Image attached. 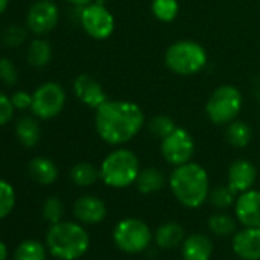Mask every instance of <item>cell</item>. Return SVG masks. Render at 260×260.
<instances>
[{"label": "cell", "instance_id": "cell-14", "mask_svg": "<svg viewBox=\"0 0 260 260\" xmlns=\"http://www.w3.org/2000/svg\"><path fill=\"white\" fill-rule=\"evenodd\" d=\"M233 249L243 260H260V228L245 226L236 233Z\"/></svg>", "mask_w": 260, "mask_h": 260}, {"label": "cell", "instance_id": "cell-17", "mask_svg": "<svg viewBox=\"0 0 260 260\" xmlns=\"http://www.w3.org/2000/svg\"><path fill=\"white\" fill-rule=\"evenodd\" d=\"M213 242L205 234H191L182 243L184 260H210Z\"/></svg>", "mask_w": 260, "mask_h": 260}, {"label": "cell", "instance_id": "cell-12", "mask_svg": "<svg viewBox=\"0 0 260 260\" xmlns=\"http://www.w3.org/2000/svg\"><path fill=\"white\" fill-rule=\"evenodd\" d=\"M236 217L243 226L260 228V191L246 190L236 201Z\"/></svg>", "mask_w": 260, "mask_h": 260}, {"label": "cell", "instance_id": "cell-6", "mask_svg": "<svg viewBox=\"0 0 260 260\" xmlns=\"http://www.w3.org/2000/svg\"><path fill=\"white\" fill-rule=\"evenodd\" d=\"M242 106L243 98L240 90L231 84H223L214 89V92L210 95L205 104V112L211 122L222 125L234 121L240 113Z\"/></svg>", "mask_w": 260, "mask_h": 260}, {"label": "cell", "instance_id": "cell-33", "mask_svg": "<svg viewBox=\"0 0 260 260\" xmlns=\"http://www.w3.org/2000/svg\"><path fill=\"white\" fill-rule=\"evenodd\" d=\"M0 80H2V83L7 86H16L19 81L17 68L7 57H0Z\"/></svg>", "mask_w": 260, "mask_h": 260}, {"label": "cell", "instance_id": "cell-23", "mask_svg": "<svg viewBox=\"0 0 260 260\" xmlns=\"http://www.w3.org/2000/svg\"><path fill=\"white\" fill-rule=\"evenodd\" d=\"M225 138H226L230 146L237 147V149H243L251 141V128L246 122L234 119L226 125Z\"/></svg>", "mask_w": 260, "mask_h": 260}, {"label": "cell", "instance_id": "cell-32", "mask_svg": "<svg viewBox=\"0 0 260 260\" xmlns=\"http://www.w3.org/2000/svg\"><path fill=\"white\" fill-rule=\"evenodd\" d=\"M25 40H26V31L20 25H10L2 36V42L8 48H17L22 43H25Z\"/></svg>", "mask_w": 260, "mask_h": 260}, {"label": "cell", "instance_id": "cell-10", "mask_svg": "<svg viewBox=\"0 0 260 260\" xmlns=\"http://www.w3.org/2000/svg\"><path fill=\"white\" fill-rule=\"evenodd\" d=\"M161 153L164 159L175 167L190 162L194 155V140L188 130L176 127L161 140Z\"/></svg>", "mask_w": 260, "mask_h": 260}, {"label": "cell", "instance_id": "cell-37", "mask_svg": "<svg viewBox=\"0 0 260 260\" xmlns=\"http://www.w3.org/2000/svg\"><path fill=\"white\" fill-rule=\"evenodd\" d=\"M7 257H8V248L2 240H0V260H7Z\"/></svg>", "mask_w": 260, "mask_h": 260}, {"label": "cell", "instance_id": "cell-24", "mask_svg": "<svg viewBox=\"0 0 260 260\" xmlns=\"http://www.w3.org/2000/svg\"><path fill=\"white\" fill-rule=\"evenodd\" d=\"M100 178V170L90 162H78L71 170V179L78 187H89Z\"/></svg>", "mask_w": 260, "mask_h": 260}, {"label": "cell", "instance_id": "cell-30", "mask_svg": "<svg viewBox=\"0 0 260 260\" xmlns=\"http://www.w3.org/2000/svg\"><path fill=\"white\" fill-rule=\"evenodd\" d=\"M64 214V205L61 202V199H58L57 196H51L45 201L43 205V217L49 222V223H58L61 222V217Z\"/></svg>", "mask_w": 260, "mask_h": 260}, {"label": "cell", "instance_id": "cell-1", "mask_svg": "<svg viewBox=\"0 0 260 260\" xmlns=\"http://www.w3.org/2000/svg\"><path fill=\"white\" fill-rule=\"evenodd\" d=\"M144 122L143 109L132 101L107 100L95 109L96 134L110 146H121L134 140L141 132Z\"/></svg>", "mask_w": 260, "mask_h": 260}, {"label": "cell", "instance_id": "cell-25", "mask_svg": "<svg viewBox=\"0 0 260 260\" xmlns=\"http://www.w3.org/2000/svg\"><path fill=\"white\" fill-rule=\"evenodd\" d=\"M14 260H46V248L39 240H23L14 252Z\"/></svg>", "mask_w": 260, "mask_h": 260}, {"label": "cell", "instance_id": "cell-2", "mask_svg": "<svg viewBox=\"0 0 260 260\" xmlns=\"http://www.w3.org/2000/svg\"><path fill=\"white\" fill-rule=\"evenodd\" d=\"M169 184L175 198L187 208L201 207L210 194V181L205 169L191 161L178 166L172 172Z\"/></svg>", "mask_w": 260, "mask_h": 260}, {"label": "cell", "instance_id": "cell-9", "mask_svg": "<svg viewBox=\"0 0 260 260\" xmlns=\"http://www.w3.org/2000/svg\"><path fill=\"white\" fill-rule=\"evenodd\" d=\"M80 23L86 34L95 40L109 39L115 29V19L101 2H92L83 7L80 13Z\"/></svg>", "mask_w": 260, "mask_h": 260}, {"label": "cell", "instance_id": "cell-27", "mask_svg": "<svg viewBox=\"0 0 260 260\" xmlns=\"http://www.w3.org/2000/svg\"><path fill=\"white\" fill-rule=\"evenodd\" d=\"M208 226L217 236H228L236 230V222L226 213H216L208 219Z\"/></svg>", "mask_w": 260, "mask_h": 260}, {"label": "cell", "instance_id": "cell-35", "mask_svg": "<svg viewBox=\"0 0 260 260\" xmlns=\"http://www.w3.org/2000/svg\"><path fill=\"white\" fill-rule=\"evenodd\" d=\"M11 101H13L14 109L26 110V109H31V106H32V95H29V93L25 92V90H17V92L11 96Z\"/></svg>", "mask_w": 260, "mask_h": 260}, {"label": "cell", "instance_id": "cell-15", "mask_svg": "<svg viewBox=\"0 0 260 260\" xmlns=\"http://www.w3.org/2000/svg\"><path fill=\"white\" fill-rule=\"evenodd\" d=\"M257 178L255 167L246 159L234 161L228 169V185L236 193H243L251 190Z\"/></svg>", "mask_w": 260, "mask_h": 260}, {"label": "cell", "instance_id": "cell-13", "mask_svg": "<svg viewBox=\"0 0 260 260\" xmlns=\"http://www.w3.org/2000/svg\"><path fill=\"white\" fill-rule=\"evenodd\" d=\"M74 92L77 98L90 109H98L107 101V95L100 81H96L92 75L87 74H81L75 78Z\"/></svg>", "mask_w": 260, "mask_h": 260}, {"label": "cell", "instance_id": "cell-3", "mask_svg": "<svg viewBox=\"0 0 260 260\" xmlns=\"http://www.w3.org/2000/svg\"><path fill=\"white\" fill-rule=\"evenodd\" d=\"M49 252L60 260H77L89 249L87 231L74 222L54 223L46 234Z\"/></svg>", "mask_w": 260, "mask_h": 260}, {"label": "cell", "instance_id": "cell-19", "mask_svg": "<svg viewBox=\"0 0 260 260\" xmlns=\"http://www.w3.org/2000/svg\"><path fill=\"white\" fill-rule=\"evenodd\" d=\"M16 137L22 146L31 149L39 144L42 137V128L36 118L32 116H22L16 124Z\"/></svg>", "mask_w": 260, "mask_h": 260}, {"label": "cell", "instance_id": "cell-31", "mask_svg": "<svg viewBox=\"0 0 260 260\" xmlns=\"http://www.w3.org/2000/svg\"><path fill=\"white\" fill-rule=\"evenodd\" d=\"M234 194L236 191L228 187H216L210 191L208 198L210 202L216 207V208H228L233 202H234Z\"/></svg>", "mask_w": 260, "mask_h": 260}, {"label": "cell", "instance_id": "cell-26", "mask_svg": "<svg viewBox=\"0 0 260 260\" xmlns=\"http://www.w3.org/2000/svg\"><path fill=\"white\" fill-rule=\"evenodd\" d=\"M152 13L159 22L170 23L178 17L179 4L178 0H152Z\"/></svg>", "mask_w": 260, "mask_h": 260}, {"label": "cell", "instance_id": "cell-8", "mask_svg": "<svg viewBox=\"0 0 260 260\" xmlns=\"http://www.w3.org/2000/svg\"><path fill=\"white\" fill-rule=\"evenodd\" d=\"M66 103V92L61 84L48 81L40 84L32 93V113L40 119H51L60 115Z\"/></svg>", "mask_w": 260, "mask_h": 260}, {"label": "cell", "instance_id": "cell-5", "mask_svg": "<svg viewBox=\"0 0 260 260\" xmlns=\"http://www.w3.org/2000/svg\"><path fill=\"white\" fill-rule=\"evenodd\" d=\"M166 66L176 75L188 77L201 72L207 63L208 55L202 45L193 40H179L170 45L164 55Z\"/></svg>", "mask_w": 260, "mask_h": 260}, {"label": "cell", "instance_id": "cell-28", "mask_svg": "<svg viewBox=\"0 0 260 260\" xmlns=\"http://www.w3.org/2000/svg\"><path fill=\"white\" fill-rule=\"evenodd\" d=\"M16 205V191L13 185L5 181L0 179V219H5L10 216Z\"/></svg>", "mask_w": 260, "mask_h": 260}, {"label": "cell", "instance_id": "cell-4", "mask_svg": "<svg viewBox=\"0 0 260 260\" xmlns=\"http://www.w3.org/2000/svg\"><path fill=\"white\" fill-rule=\"evenodd\" d=\"M138 175V156L128 149H116L110 152L100 167V178L112 188H125L135 184Z\"/></svg>", "mask_w": 260, "mask_h": 260}, {"label": "cell", "instance_id": "cell-16", "mask_svg": "<svg viewBox=\"0 0 260 260\" xmlns=\"http://www.w3.org/2000/svg\"><path fill=\"white\" fill-rule=\"evenodd\" d=\"M106 204L92 194L81 196L74 204V214L78 220L84 223H98L106 217Z\"/></svg>", "mask_w": 260, "mask_h": 260}, {"label": "cell", "instance_id": "cell-18", "mask_svg": "<svg viewBox=\"0 0 260 260\" xmlns=\"http://www.w3.org/2000/svg\"><path fill=\"white\" fill-rule=\"evenodd\" d=\"M28 170L31 178L42 185H51L58 178V169L55 162L46 156H36L29 162Z\"/></svg>", "mask_w": 260, "mask_h": 260}, {"label": "cell", "instance_id": "cell-22", "mask_svg": "<svg viewBox=\"0 0 260 260\" xmlns=\"http://www.w3.org/2000/svg\"><path fill=\"white\" fill-rule=\"evenodd\" d=\"M28 63L32 68H45L49 64L51 58H52V48L49 45V42H46L45 39H36L31 42L29 48H28V54H26Z\"/></svg>", "mask_w": 260, "mask_h": 260}, {"label": "cell", "instance_id": "cell-20", "mask_svg": "<svg viewBox=\"0 0 260 260\" xmlns=\"http://www.w3.org/2000/svg\"><path fill=\"white\" fill-rule=\"evenodd\" d=\"M135 184L143 194H150V193L159 191L164 187L166 178L161 170H158L155 167H149V169L140 170V175H138Z\"/></svg>", "mask_w": 260, "mask_h": 260}, {"label": "cell", "instance_id": "cell-11", "mask_svg": "<svg viewBox=\"0 0 260 260\" xmlns=\"http://www.w3.org/2000/svg\"><path fill=\"white\" fill-rule=\"evenodd\" d=\"M60 19V11L52 0H37L26 14V26L37 36L51 32Z\"/></svg>", "mask_w": 260, "mask_h": 260}, {"label": "cell", "instance_id": "cell-36", "mask_svg": "<svg viewBox=\"0 0 260 260\" xmlns=\"http://www.w3.org/2000/svg\"><path fill=\"white\" fill-rule=\"evenodd\" d=\"M66 2H69V4H72L75 7H86V5L95 2V0H66Z\"/></svg>", "mask_w": 260, "mask_h": 260}, {"label": "cell", "instance_id": "cell-29", "mask_svg": "<svg viewBox=\"0 0 260 260\" xmlns=\"http://www.w3.org/2000/svg\"><path fill=\"white\" fill-rule=\"evenodd\" d=\"M175 128H176L175 121L166 115H156L149 121V130L152 132L153 137H156L159 140L166 138L170 132H173Z\"/></svg>", "mask_w": 260, "mask_h": 260}, {"label": "cell", "instance_id": "cell-38", "mask_svg": "<svg viewBox=\"0 0 260 260\" xmlns=\"http://www.w3.org/2000/svg\"><path fill=\"white\" fill-rule=\"evenodd\" d=\"M8 4H10V0H0V16H2L7 11Z\"/></svg>", "mask_w": 260, "mask_h": 260}, {"label": "cell", "instance_id": "cell-7", "mask_svg": "<svg viewBox=\"0 0 260 260\" xmlns=\"http://www.w3.org/2000/svg\"><path fill=\"white\" fill-rule=\"evenodd\" d=\"M113 240L116 246L128 254L144 251L152 242L149 226L140 219H124L113 230Z\"/></svg>", "mask_w": 260, "mask_h": 260}, {"label": "cell", "instance_id": "cell-34", "mask_svg": "<svg viewBox=\"0 0 260 260\" xmlns=\"http://www.w3.org/2000/svg\"><path fill=\"white\" fill-rule=\"evenodd\" d=\"M14 115V106L8 95L0 92V125H5L13 119Z\"/></svg>", "mask_w": 260, "mask_h": 260}, {"label": "cell", "instance_id": "cell-21", "mask_svg": "<svg viewBox=\"0 0 260 260\" xmlns=\"http://www.w3.org/2000/svg\"><path fill=\"white\" fill-rule=\"evenodd\" d=\"M156 245L161 248H175L184 240V228L176 222H169L161 225L155 234Z\"/></svg>", "mask_w": 260, "mask_h": 260}]
</instances>
